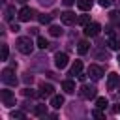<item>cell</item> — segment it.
Wrapping results in <instances>:
<instances>
[{
    "mask_svg": "<svg viewBox=\"0 0 120 120\" xmlns=\"http://www.w3.org/2000/svg\"><path fill=\"white\" fill-rule=\"evenodd\" d=\"M34 15H36V11H34L32 8H26V6H24V8H21V9H19L17 19H19V21H22V22H26V21H30Z\"/></svg>",
    "mask_w": 120,
    "mask_h": 120,
    "instance_id": "cell-4",
    "label": "cell"
},
{
    "mask_svg": "<svg viewBox=\"0 0 120 120\" xmlns=\"http://www.w3.org/2000/svg\"><path fill=\"white\" fill-rule=\"evenodd\" d=\"M77 77H79V81H84V79H86V75H84V73H82V71H81V73H79V75H77Z\"/></svg>",
    "mask_w": 120,
    "mask_h": 120,
    "instance_id": "cell-34",
    "label": "cell"
},
{
    "mask_svg": "<svg viewBox=\"0 0 120 120\" xmlns=\"http://www.w3.org/2000/svg\"><path fill=\"white\" fill-rule=\"evenodd\" d=\"M39 22L41 24H49L51 22V15H39Z\"/></svg>",
    "mask_w": 120,
    "mask_h": 120,
    "instance_id": "cell-27",
    "label": "cell"
},
{
    "mask_svg": "<svg viewBox=\"0 0 120 120\" xmlns=\"http://www.w3.org/2000/svg\"><path fill=\"white\" fill-rule=\"evenodd\" d=\"M2 82H4V84H9V86H15V84L19 82V79L15 77V71H13L11 68H6V69L2 71Z\"/></svg>",
    "mask_w": 120,
    "mask_h": 120,
    "instance_id": "cell-2",
    "label": "cell"
},
{
    "mask_svg": "<svg viewBox=\"0 0 120 120\" xmlns=\"http://www.w3.org/2000/svg\"><path fill=\"white\" fill-rule=\"evenodd\" d=\"M11 30H13V32H19L21 28H19V24H17V22H11Z\"/></svg>",
    "mask_w": 120,
    "mask_h": 120,
    "instance_id": "cell-31",
    "label": "cell"
},
{
    "mask_svg": "<svg viewBox=\"0 0 120 120\" xmlns=\"http://www.w3.org/2000/svg\"><path fill=\"white\" fill-rule=\"evenodd\" d=\"M118 64H120V54H118Z\"/></svg>",
    "mask_w": 120,
    "mask_h": 120,
    "instance_id": "cell-37",
    "label": "cell"
},
{
    "mask_svg": "<svg viewBox=\"0 0 120 120\" xmlns=\"http://www.w3.org/2000/svg\"><path fill=\"white\" fill-rule=\"evenodd\" d=\"M13 13H15V8L8 6V8H6V15H4V19H6V21H11V19H13Z\"/></svg>",
    "mask_w": 120,
    "mask_h": 120,
    "instance_id": "cell-21",
    "label": "cell"
},
{
    "mask_svg": "<svg viewBox=\"0 0 120 120\" xmlns=\"http://www.w3.org/2000/svg\"><path fill=\"white\" fill-rule=\"evenodd\" d=\"M22 94H24L26 98H36V96H39V92H34L32 88H24V90H22Z\"/></svg>",
    "mask_w": 120,
    "mask_h": 120,
    "instance_id": "cell-25",
    "label": "cell"
},
{
    "mask_svg": "<svg viewBox=\"0 0 120 120\" xmlns=\"http://www.w3.org/2000/svg\"><path fill=\"white\" fill-rule=\"evenodd\" d=\"M15 47H17L19 52H22V54H32V51H34V43H32V39H30L28 36H21V38H17Z\"/></svg>",
    "mask_w": 120,
    "mask_h": 120,
    "instance_id": "cell-1",
    "label": "cell"
},
{
    "mask_svg": "<svg viewBox=\"0 0 120 120\" xmlns=\"http://www.w3.org/2000/svg\"><path fill=\"white\" fill-rule=\"evenodd\" d=\"M68 60H69V58H68L66 52H56V54H54V66H56L58 69H64V68L68 66Z\"/></svg>",
    "mask_w": 120,
    "mask_h": 120,
    "instance_id": "cell-8",
    "label": "cell"
},
{
    "mask_svg": "<svg viewBox=\"0 0 120 120\" xmlns=\"http://www.w3.org/2000/svg\"><path fill=\"white\" fill-rule=\"evenodd\" d=\"M64 105V96H51V107H54V109H60Z\"/></svg>",
    "mask_w": 120,
    "mask_h": 120,
    "instance_id": "cell-15",
    "label": "cell"
},
{
    "mask_svg": "<svg viewBox=\"0 0 120 120\" xmlns=\"http://www.w3.org/2000/svg\"><path fill=\"white\" fill-rule=\"evenodd\" d=\"M99 32H101V24L99 22H88L84 26V36L86 38H96Z\"/></svg>",
    "mask_w": 120,
    "mask_h": 120,
    "instance_id": "cell-3",
    "label": "cell"
},
{
    "mask_svg": "<svg viewBox=\"0 0 120 120\" xmlns=\"http://www.w3.org/2000/svg\"><path fill=\"white\" fill-rule=\"evenodd\" d=\"M60 21L69 26V24H75V22L79 21V17H77L73 11H64V13H60Z\"/></svg>",
    "mask_w": 120,
    "mask_h": 120,
    "instance_id": "cell-5",
    "label": "cell"
},
{
    "mask_svg": "<svg viewBox=\"0 0 120 120\" xmlns=\"http://www.w3.org/2000/svg\"><path fill=\"white\" fill-rule=\"evenodd\" d=\"M109 17H111V21H112V22H120V13H118V11H112Z\"/></svg>",
    "mask_w": 120,
    "mask_h": 120,
    "instance_id": "cell-28",
    "label": "cell"
},
{
    "mask_svg": "<svg viewBox=\"0 0 120 120\" xmlns=\"http://www.w3.org/2000/svg\"><path fill=\"white\" fill-rule=\"evenodd\" d=\"M17 2H21V4H24V2H28V0H17Z\"/></svg>",
    "mask_w": 120,
    "mask_h": 120,
    "instance_id": "cell-36",
    "label": "cell"
},
{
    "mask_svg": "<svg viewBox=\"0 0 120 120\" xmlns=\"http://www.w3.org/2000/svg\"><path fill=\"white\" fill-rule=\"evenodd\" d=\"M36 45H38L39 49H47V47H49V41H47L43 36H38V39H36Z\"/></svg>",
    "mask_w": 120,
    "mask_h": 120,
    "instance_id": "cell-19",
    "label": "cell"
},
{
    "mask_svg": "<svg viewBox=\"0 0 120 120\" xmlns=\"http://www.w3.org/2000/svg\"><path fill=\"white\" fill-rule=\"evenodd\" d=\"M49 34H51V36H54V38H58V36H62V28H60V26H56V24H52V26L49 28Z\"/></svg>",
    "mask_w": 120,
    "mask_h": 120,
    "instance_id": "cell-20",
    "label": "cell"
},
{
    "mask_svg": "<svg viewBox=\"0 0 120 120\" xmlns=\"http://www.w3.org/2000/svg\"><path fill=\"white\" fill-rule=\"evenodd\" d=\"M8 54H9L8 45H2V51H0V60H8Z\"/></svg>",
    "mask_w": 120,
    "mask_h": 120,
    "instance_id": "cell-24",
    "label": "cell"
},
{
    "mask_svg": "<svg viewBox=\"0 0 120 120\" xmlns=\"http://www.w3.org/2000/svg\"><path fill=\"white\" fill-rule=\"evenodd\" d=\"M62 90H64L66 94H73V92H75V82H73L71 79L62 81Z\"/></svg>",
    "mask_w": 120,
    "mask_h": 120,
    "instance_id": "cell-12",
    "label": "cell"
},
{
    "mask_svg": "<svg viewBox=\"0 0 120 120\" xmlns=\"http://www.w3.org/2000/svg\"><path fill=\"white\" fill-rule=\"evenodd\" d=\"M114 112H120V105H116V107H114Z\"/></svg>",
    "mask_w": 120,
    "mask_h": 120,
    "instance_id": "cell-35",
    "label": "cell"
},
{
    "mask_svg": "<svg viewBox=\"0 0 120 120\" xmlns=\"http://www.w3.org/2000/svg\"><path fill=\"white\" fill-rule=\"evenodd\" d=\"M99 6L101 8H109L111 6V0H99Z\"/></svg>",
    "mask_w": 120,
    "mask_h": 120,
    "instance_id": "cell-30",
    "label": "cell"
},
{
    "mask_svg": "<svg viewBox=\"0 0 120 120\" xmlns=\"http://www.w3.org/2000/svg\"><path fill=\"white\" fill-rule=\"evenodd\" d=\"M94 6V0H77V8L81 11H90Z\"/></svg>",
    "mask_w": 120,
    "mask_h": 120,
    "instance_id": "cell-13",
    "label": "cell"
},
{
    "mask_svg": "<svg viewBox=\"0 0 120 120\" xmlns=\"http://www.w3.org/2000/svg\"><path fill=\"white\" fill-rule=\"evenodd\" d=\"M34 114L36 116H47V105H36L34 107Z\"/></svg>",
    "mask_w": 120,
    "mask_h": 120,
    "instance_id": "cell-18",
    "label": "cell"
},
{
    "mask_svg": "<svg viewBox=\"0 0 120 120\" xmlns=\"http://www.w3.org/2000/svg\"><path fill=\"white\" fill-rule=\"evenodd\" d=\"M88 49H90V43H88V41H84V39H82V41H79V43H77V51H79V54H86V52H88Z\"/></svg>",
    "mask_w": 120,
    "mask_h": 120,
    "instance_id": "cell-16",
    "label": "cell"
},
{
    "mask_svg": "<svg viewBox=\"0 0 120 120\" xmlns=\"http://www.w3.org/2000/svg\"><path fill=\"white\" fill-rule=\"evenodd\" d=\"M77 22H79V24H82V26H86V24L90 22V15H81Z\"/></svg>",
    "mask_w": 120,
    "mask_h": 120,
    "instance_id": "cell-26",
    "label": "cell"
},
{
    "mask_svg": "<svg viewBox=\"0 0 120 120\" xmlns=\"http://www.w3.org/2000/svg\"><path fill=\"white\" fill-rule=\"evenodd\" d=\"M92 116H94V118H105V114L101 112V109H99V107H98V109L92 112Z\"/></svg>",
    "mask_w": 120,
    "mask_h": 120,
    "instance_id": "cell-29",
    "label": "cell"
},
{
    "mask_svg": "<svg viewBox=\"0 0 120 120\" xmlns=\"http://www.w3.org/2000/svg\"><path fill=\"white\" fill-rule=\"evenodd\" d=\"M88 75H90V79H94V81H99V79L103 77V68H101V66H96V64H92V66L88 68Z\"/></svg>",
    "mask_w": 120,
    "mask_h": 120,
    "instance_id": "cell-9",
    "label": "cell"
},
{
    "mask_svg": "<svg viewBox=\"0 0 120 120\" xmlns=\"http://www.w3.org/2000/svg\"><path fill=\"white\" fill-rule=\"evenodd\" d=\"M81 71H82V62H81V60H75V62H73V66H71L69 75H79Z\"/></svg>",
    "mask_w": 120,
    "mask_h": 120,
    "instance_id": "cell-17",
    "label": "cell"
},
{
    "mask_svg": "<svg viewBox=\"0 0 120 120\" xmlns=\"http://www.w3.org/2000/svg\"><path fill=\"white\" fill-rule=\"evenodd\" d=\"M81 98H84V99L96 98V86H92V84H82V86H81Z\"/></svg>",
    "mask_w": 120,
    "mask_h": 120,
    "instance_id": "cell-6",
    "label": "cell"
},
{
    "mask_svg": "<svg viewBox=\"0 0 120 120\" xmlns=\"http://www.w3.org/2000/svg\"><path fill=\"white\" fill-rule=\"evenodd\" d=\"M9 114H11V118H19V120H24V118H26V114H24L22 111H11Z\"/></svg>",
    "mask_w": 120,
    "mask_h": 120,
    "instance_id": "cell-23",
    "label": "cell"
},
{
    "mask_svg": "<svg viewBox=\"0 0 120 120\" xmlns=\"http://www.w3.org/2000/svg\"><path fill=\"white\" fill-rule=\"evenodd\" d=\"M39 96L41 98H49V96H54V86L52 84H41L39 86Z\"/></svg>",
    "mask_w": 120,
    "mask_h": 120,
    "instance_id": "cell-11",
    "label": "cell"
},
{
    "mask_svg": "<svg viewBox=\"0 0 120 120\" xmlns=\"http://www.w3.org/2000/svg\"><path fill=\"white\" fill-rule=\"evenodd\" d=\"M107 105H109V101H107L105 98H98V99H96V107H99V109H105Z\"/></svg>",
    "mask_w": 120,
    "mask_h": 120,
    "instance_id": "cell-22",
    "label": "cell"
},
{
    "mask_svg": "<svg viewBox=\"0 0 120 120\" xmlns=\"http://www.w3.org/2000/svg\"><path fill=\"white\" fill-rule=\"evenodd\" d=\"M54 0H39V4H43V6H51Z\"/></svg>",
    "mask_w": 120,
    "mask_h": 120,
    "instance_id": "cell-32",
    "label": "cell"
},
{
    "mask_svg": "<svg viewBox=\"0 0 120 120\" xmlns=\"http://www.w3.org/2000/svg\"><path fill=\"white\" fill-rule=\"evenodd\" d=\"M0 99H2V103L8 105V107L15 105V96H13L11 90H2V92H0Z\"/></svg>",
    "mask_w": 120,
    "mask_h": 120,
    "instance_id": "cell-7",
    "label": "cell"
},
{
    "mask_svg": "<svg viewBox=\"0 0 120 120\" xmlns=\"http://www.w3.org/2000/svg\"><path fill=\"white\" fill-rule=\"evenodd\" d=\"M107 45H109V49H112V51H120V38H116V36L112 34V36L109 38Z\"/></svg>",
    "mask_w": 120,
    "mask_h": 120,
    "instance_id": "cell-14",
    "label": "cell"
},
{
    "mask_svg": "<svg viewBox=\"0 0 120 120\" xmlns=\"http://www.w3.org/2000/svg\"><path fill=\"white\" fill-rule=\"evenodd\" d=\"M120 84V75L118 73H109V77H107V90H114L116 86Z\"/></svg>",
    "mask_w": 120,
    "mask_h": 120,
    "instance_id": "cell-10",
    "label": "cell"
},
{
    "mask_svg": "<svg viewBox=\"0 0 120 120\" xmlns=\"http://www.w3.org/2000/svg\"><path fill=\"white\" fill-rule=\"evenodd\" d=\"M62 2H64L66 6H73V4H75V0H62Z\"/></svg>",
    "mask_w": 120,
    "mask_h": 120,
    "instance_id": "cell-33",
    "label": "cell"
}]
</instances>
